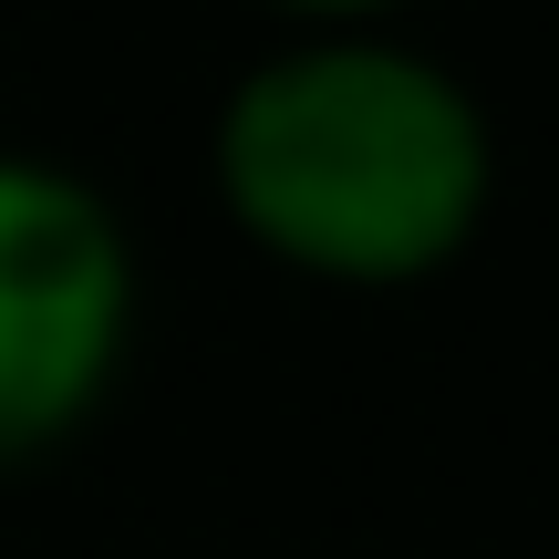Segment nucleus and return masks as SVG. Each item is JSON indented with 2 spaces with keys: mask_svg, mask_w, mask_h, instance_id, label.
Segmentation results:
<instances>
[{
  "mask_svg": "<svg viewBox=\"0 0 559 559\" xmlns=\"http://www.w3.org/2000/svg\"><path fill=\"white\" fill-rule=\"evenodd\" d=\"M280 32H404L415 0H260Z\"/></svg>",
  "mask_w": 559,
  "mask_h": 559,
  "instance_id": "3",
  "label": "nucleus"
},
{
  "mask_svg": "<svg viewBox=\"0 0 559 559\" xmlns=\"http://www.w3.org/2000/svg\"><path fill=\"white\" fill-rule=\"evenodd\" d=\"M207 187L280 280L394 300L487 239L498 115L415 32H280L207 115Z\"/></svg>",
  "mask_w": 559,
  "mask_h": 559,
  "instance_id": "1",
  "label": "nucleus"
},
{
  "mask_svg": "<svg viewBox=\"0 0 559 559\" xmlns=\"http://www.w3.org/2000/svg\"><path fill=\"white\" fill-rule=\"evenodd\" d=\"M145 321L135 228L83 166L0 156V477L52 466L124 394Z\"/></svg>",
  "mask_w": 559,
  "mask_h": 559,
  "instance_id": "2",
  "label": "nucleus"
}]
</instances>
